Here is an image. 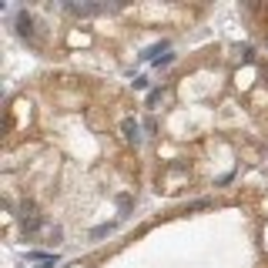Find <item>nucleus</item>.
Returning a JSON list of instances; mask_svg holds the SVG:
<instances>
[{"instance_id":"obj_1","label":"nucleus","mask_w":268,"mask_h":268,"mask_svg":"<svg viewBox=\"0 0 268 268\" xmlns=\"http://www.w3.org/2000/svg\"><path fill=\"white\" fill-rule=\"evenodd\" d=\"M17 24H20V34H24V37H34V27H31V17L27 14L17 17Z\"/></svg>"},{"instance_id":"obj_2","label":"nucleus","mask_w":268,"mask_h":268,"mask_svg":"<svg viewBox=\"0 0 268 268\" xmlns=\"http://www.w3.org/2000/svg\"><path fill=\"white\" fill-rule=\"evenodd\" d=\"M124 134H128V141H138V121H124Z\"/></svg>"}]
</instances>
